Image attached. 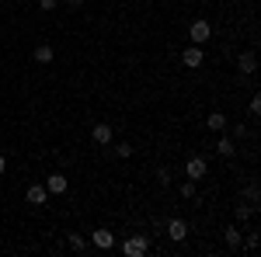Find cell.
<instances>
[{"mask_svg":"<svg viewBox=\"0 0 261 257\" xmlns=\"http://www.w3.org/2000/svg\"><path fill=\"white\" fill-rule=\"evenodd\" d=\"M258 233H247V240H244V247H247V250H258Z\"/></svg>","mask_w":261,"mask_h":257,"instance_id":"obj_21","label":"cell"},{"mask_svg":"<svg viewBox=\"0 0 261 257\" xmlns=\"http://www.w3.org/2000/svg\"><path fill=\"white\" fill-rule=\"evenodd\" d=\"M188 39H192V45H205V42L213 39V24L209 21H192V28H188Z\"/></svg>","mask_w":261,"mask_h":257,"instance_id":"obj_2","label":"cell"},{"mask_svg":"<svg viewBox=\"0 0 261 257\" xmlns=\"http://www.w3.org/2000/svg\"><path fill=\"white\" fill-rule=\"evenodd\" d=\"M32 56H35V63H42V66H49V63L56 60V49L42 42V45H35V52H32Z\"/></svg>","mask_w":261,"mask_h":257,"instance_id":"obj_11","label":"cell"},{"mask_svg":"<svg viewBox=\"0 0 261 257\" xmlns=\"http://www.w3.org/2000/svg\"><path fill=\"white\" fill-rule=\"evenodd\" d=\"M39 7H42V11H56V7H60V0H39Z\"/></svg>","mask_w":261,"mask_h":257,"instance_id":"obj_24","label":"cell"},{"mask_svg":"<svg viewBox=\"0 0 261 257\" xmlns=\"http://www.w3.org/2000/svg\"><path fill=\"white\" fill-rule=\"evenodd\" d=\"M164 230H167V237L174 240V243H181V240L188 237V222H185V219H167Z\"/></svg>","mask_w":261,"mask_h":257,"instance_id":"obj_5","label":"cell"},{"mask_svg":"<svg viewBox=\"0 0 261 257\" xmlns=\"http://www.w3.org/2000/svg\"><path fill=\"white\" fill-rule=\"evenodd\" d=\"M223 240H226L230 250H241V226H226L223 230Z\"/></svg>","mask_w":261,"mask_h":257,"instance_id":"obj_13","label":"cell"},{"mask_svg":"<svg viewBox=\"0 0 261 257\" xmlns=\"http://www.w3.org/2000/svg\"><path fill=\"white\" fill-rule=\"evenodd\" d=\"M244 136H247V125H241V122H237V125L230 129V139H244Z\"/></svg>","mask_w":261,"mask_h":257,"instance_id":"obj_20","label":"cell"},{"mask_svg":"<svg viewBox=\"0 0 261 257\" xmlns=\"http://www.w3.org/2000/svg\"><path fill=\"white\" fill-rule=\"evenodd\" d=\"M91 139H94L98 146H108V142H112V125H108V122H98V125L91 129Z\"/></svg>","mask_w":261,"mask_h":257,"instance_id":"obj_9","label":"cell"},{"mask_svg":"<svg viewBox=\"0 0 261 257\" xmlns=\"http://www.w3.org/2000/svg\"><path fill=\"white\" fill-rule=\"evenodd\" d=\"M122 254H125V257H146V254H150V237H143V233L125 237V243H122Z\"/></svg>","mask_w":261,"mask_h":257,"instance_id":"obj_1","label":"cell"},{"mask_svg":"<svg viewBox=\"0 0 261 257\" xmlns=\"http://www.w3.org/2000/svg\"><path fill=\"white\" fill-rule=\"evenodd\" d=\"M205 174H209V163H205V157H192L188 163H185V178H188V181H195V184H199Z\"/></svg>","mask_w":261,"mask_h":257,"instance_id":"obj_3","label":"cell"},{"mask_svg":"<svg viewBox=\"0 0 261 257\" xmlns=\"http://www.w3.org/2000/svg\"><path fill=\"white\" fill-rule=\"evenodd\" d=\"M0 11H4V4H0Z\"/></svg>","mask_w":261,"mask_h":257,"instance_id":"obj_27","label":"cell"},{"mask_svg":"<svg viewBox=\"0 0 261 257\" xmlns=\"http://www.w3.org/2000/svg\"><path fill=\"white\" fill-rule=\"evenodd\" d=\"M237 66H241V73H254V70H258V56H254V49H244L241 56H237Z\"/></svg>","mask_w":261,"mask_h":257,"instance_id":"obj_8","label":"cell"},{"mask_svg":"<svg viewBox=\"0 0 261 257\" xmlns=\"http://www.w3.org/2000/svg\"><path fill=\"white\" fill-rule=\"evenodd\" d=\"M157 181L167 188V184H171V170H167V167H161V170H157Z\"/></svg>","mask_w":261,"mask_h":257,"instance_id":"obj_23","label":"cell"},{"mask_svg":"<svg viewBox=\"0 0 261 257\" xmlns=\"http://www.w3.org/2000/svg\"><path fill=\"white\" fill-rule=\"evenodd\" d=\"M4 174H7V157L0 153V178H4Z\"/></svg>","mask_w":261,"mask_h":257,"instance_id":"obj_25","label":"cell"},{"mask_svg":"<svg viewBox=\"0 0 261 257\" xmlns=\"http://www.w3.org/2000/svg\"><path fill=\"white\" fill-rule=\"evenodd\" d=\"M205 125H209V132H223V129H226V115H223V111H209Z\"/></svg>","mask_w":261,"mask_h":257,"instance_id":"obj_14","label":"cell"},{"mask_svg":"<svg viewBox=\"0 0 261 257\" xmlns=\"http://www.w3.org/2000/svg\"><path fill=\"white\" fill-rule=\"evenodd\" d=\"M66 243H70L73 250H87V247H91V243H87V240H84L81 233H70V237H66Z\"/></svg>","mask_w":261,"mask_h":257,"instance_id":"obj_16","label":"cell"},{"mask_svg":"<svg viewBox=\"0 0 261 257\" xmlns=\"http://www.w3.org/2000/svg\"><path fill=\"white\" fill-rule=\"evenodd\" d=\"M233 216H237V222L251 219V216H254V205H237V209H233Z\"/></svg>","mask_w":261,"mask_h":257,"instance_id":"obj_18","label":"cell"},{"mask_svg":"<svg viewBox=\"0 0 261 257\" xmlns=\"http://www.w3.org/2000/svg\"><path fill=\"white\" fill-rule=\"evenodd\" d=\"M181 63H185L188 70H199L202 63H205V56H202V45H188V49L181 52Z\"/></svg>","mask_w":261,"mask_h":257,"instance_id":"obj_6","label":"cell"},{"mask_svg":"<svg viewBox=\"0 0 261 257\" xmlns=\"http://www.w3.org/2000/svg\"><path fill=\"white\" fill-rule=\"evenodd\" d=\"M87 243L98 247V250H112V247H115V233H112V230H94Z\"/></svg>","mask_w":261,"mask_h":257,"instance_id":"obj_4","label":"cell"},{"mask_svg":"<svg viewBox=\"0 0 261 257\" xmlns=\"http://www.w3.org/2000/svg\"><path fill=\"white\" fill-rule=\"evenodd\" d=\"M66 188H70L66 174H49V178H45V191H49V195H66Z\"/></svg>","mask_w":261,"mask_h":257,"instance_id":"obj_7","label":"cell"},{"mask_svg":"<svg viewBox=\"0 0 261 257\" xmlns=\"http://www.w3.org/2000/svg\"><path fill=\"white\" fill-rule=\"evenodd\" d=\"M258 115H261V98L254 94V98H251V119H258Z\"/></svg>","mask_w":261,"mask_h":257,"instance_id":"obj_22","label":"cell"},{"mask_svg":"<svg viewBox=\"0 0 261 257\" xmlns=\"http://www.w3.org/2000/svg\"><path fill=\"white\" fill-rule=\"evenodd\" d=\"M66 4H70V7H81V4H84V0H66Z\"/></svg>","mask_w":261,"mask_h":257,"instance_id":"obj_26","label":"cell"},{"mask_svg":"<svg viewBox=\"0 0 261 257\" xmlns=\"http://www.w3.org/2000/svg\"><path fill=\"white\" fill-rule=\"evenodd\" d=\"M24 198H28V205H45L49 202V191H45V184H32Z\"/></svg>","mask_w":261,"mask_h":257,"instance_id":"obj_10","label":"cell"},{"mask_svg":"<svg viewBox=\"0 0 261 257\" xmlns=\"http://www.w3.org/2000/svg\"><path fill=\"white\" fill-rule=\"evenodd\" d=\"M244 198H247V202H251V205L258 209V202H261V188H258V181H251V184H247V191H244Z\"/></svg>","mask_w":261,"mask_h":257,"instance_id":"obj_15","label":"cell"},{"mask_svg":"<svg viewBox=\"0 0 261 257\" xmlns=\"http://www.w3.org/2000/svg\"><path fill=\"white\" fill-rule=\"evenodd\" d=\"M216 153L230 160L233 153H237V139H230V136H220V142H216Z\"/></svg>","mask_w":261,"mask_h":257,"instance_id":"obj_12","label":"cell"},{"mask_svg":"<svg viewBox=\"0 0 261 257\" xmlns=\"http://www.w3.org/2000/svg\"><path fill=\"white\" fill-rule=\"evenodd\" d=\"M178 191H181V198H195V181H188V178H185V184H181Z\"/></svg>","mask_w":261,"mask_h":257,"instance_id":"obj_19","label":"cell"},{"mask_svg":"<svg viewBox=\"0 0 261 257\" xmlns=\"http://www.w3.org/2000/svg\"><path fill=\"white\" fill-rule=\"evenodd\" d=\"M112 150H115V157H119V160H129V157H133V146H129V142H115Z\"/></svg>","mask_w":261,"mask_h":257,"instance_id":"obj_17","label":"cell"}]
</instances>
